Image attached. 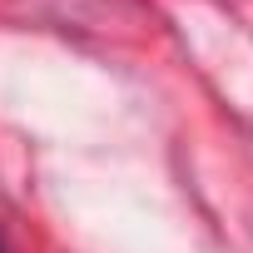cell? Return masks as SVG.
Returning <instances> with one entry per match:
<instances>
[{
  "label": "cell",
  "mask_w": 253,
  "mask_h": 253,
  "mask_svg": "<svg viewBox=\"0 0 253 253\" xmlns=\"http://www.w3.org/2000/svg\"><path fill=\"white\" fill-rule=\"evenodd\" d=\"M0 253H5V238H0Z\"/></svg>",
  "instance_id": "obj_1"
}]
</instances>
